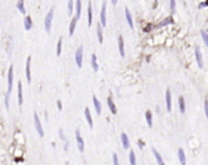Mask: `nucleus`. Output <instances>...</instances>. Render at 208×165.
Masks as SVG:
<instances>
[{"mask_svg": "<svg viewBox=\"0 0 208 165\" xmlns=\"http://www.w3.org/2000/svg\"><path fill=\"white\" fill-rule=\"evenodd\" d=\"M54 12H55V9L51 7L49 10L48 15L45 16V21H44V27H45V30H46L48 33H50V30H51V25H53V18H54Z\"/></svg>", "mask_w": 208, "mask_h": 165, "instance_id": "obj_1", "label": "nucleus"}, {"mask_svg": "<svg viewBox=\"0 0 208 165\" xmlns=\"http://www.w3.org/2000/svg\"><path fill=\"white\" fill-rule=\"evenodd\" d=\"M33 119H34L35 130H37L38 135H39L40 137H43V136H44V129H43L42 123H40V119H39V117H38V113H37V112H34V114H33Z\"/></svg>", "mask_w": 208, "mask_h": 165, "instance_id": "obj_2", "label": "nucleus"}, {"mask_svg": "<svg viewBox=\"0 0 208 165\" xmlns=\"http://www.w3.org/2000/svg\"><path fill=\"white\" fill-rule=\"evenodd\" d=\"M75 63H77L78 68H82L83 67V45H80L79 48L75 51Z\"/></svg>", "mask_w": 208, "mask_h": 165, "instance_id": "obj_3", "label": "nucleus"}, {"mask_svg": "<svg viewBox=\"0 0 208 165\" xmlns=\"http://www.w3.org/2000/svg\"><path fill=\"white\" fill-rule=\"evenodd\" d=\"M106 6H107V3L104 1L102 7H101V12H100V25L101 27H106V23H107V18H106Z\"/></svg>", "mask_w": 208, "mask_h": 165, "instance_id": "obj_4", "label": "nucleus"}, {"mask_svg": "<svg viewBox=\"0 0 208 165\" xmlns=\"http://www.w3.org/2000/svg\"><path fill=\"white\" fill-rule=\"evenodd\" d=\"M12 81H13V66L9 67V72H7V94L12 91Z\"/></svg>", "mask_w": 208, "mask_h": 165, "instance_id": "obj_5", "label": "nucleus"}, {"mask_svg": "<svg viewBox=\"0 0 208 165\" xmlns=\"http://www.w3.org/2000/svg\"><path fill=\"white\" fill-rule=\"evenodd\" d=\"M74 135H75V141H77V146H78L79 152L83 153L84 152V140L82 138V135H80V131L78 130V129L75 130Z\"/></svg>", "mask_w": 208, "mask_h": 165, "instance_id": "obj_6", "label": "nucleus"}, {"mask_svg": "<svg viewBox=\"0 0 208 165\" xmlns=\"http://www.w3.org/2000/svg\"><path fill=\"white\" fill-rule=\"evenodd\" d=\"M195 57H196V62H197V66L199 68L202 69L203 68V58H202V52H201V49L200 48H195Z\"/></svg>", "mask_w": 208, "mask_h": 165, "instance_id": "obj_7", "label": "nucleus"}, {"mask_svg": "<svg viewBox=\"0 0 208 165\" xmlns=\"http://www.w3.org/2000/svg\"><path fill=\"white\" fill-rule=\"evenodd\" d=\"M166 108L168 112L172 111V94L169 89L166 90Z\"/></svg>", "mask_w": 208, "mask_h": 165, "instance_id": "obj_8", "label": "nucleus"}, {"mask_svg": "<svg viewBox=\"0 0 208 165\" xmlns=\"http://www.w3.org/2000/svg\"><path fill=\"white\" fill-rule=\"evenodd\" d=\"M23 27H24V29H26V30H30L33 28V19H32V17H30V16L24 17V19H23Z\"/></svg>", "mask_w": 208, "mask_h": 165, "instance_id": "obj_9", "label": "nucleus"}, {"mask_svg": "<svg viewBox=\"0 0 208 165\" xmlns=\"http://www.w3.org/2000/svg\"><path fill=\"white\" fill-rule=\"evenodd\" d=\"M118 50H119L120 57H124V56H125V51H124V40H123V37H122V35H119V37H118Z\"/></svg>", "mask_w": 208, "mask_h": 165, "instance_id": "obj_10", "label": "nucleus"}, {"mask_svg": "<svg viewBox=\"0 0 208 165\" xmlns=\"http://www.w3.org/2000/svg\"><path fill=\"white\" fill-rule=\"evenodd\" d=\"M124 13H125V18H127V22H128L130 29H134V23H133V17H131V13L129 11L128 7H125L124 10Z\"/></svg>", "mask_w": 208, "mask_h": 165, "instance_id": "obj_11", "label": "nucleus"}, {"mask_svg": "<svg viewBox=\"0 0 208 165\" xmlns=\"http://www.w3.org/2000/svg\"><path fill=\"white\" fill-rule=\"evenodd\" d=\"M178 159H179L180 165H186V156H185V152L182 148L178 149Z\"/></svg>", "mask_w": 208, "mask_h": 165, "instance_id": "obj_12", "label": "nucleus"}, {"mask_svg": "<svg viewBox=\"0 0 208 165\" xmlns=\"http://www.w3.org/2000/svg\"><path fill=\"white\" fill-rule=\"evenodd\" d=\"M120 142H122V144H123V148H125V149H129V147H130V142H129V138H128V136H127V133H122L120 135Z\"/></svg>", "mask_w": 208, "mask_h": 165, "instance_id": "obj_13", "label": "nucleus"}, {"mask_svg": "<svg viewBox=\"0 0 208 165\" xmlns=\"http://www.w3.org/2000/svg\"><path fill=\"white\" fill-rule=\"evenodd\" d=\"M84 114H85V119H87V121H88V124H89L90 129H93V126H94V121H93V118H91V113H90V109H89V108H85Z\"/></svg>", "mask_w": 208, "mask_h": 165, "instance_id": "obj_14", "label": "nucleus"}, {"mask_svg": "<svg viewBox=\"0 0 208 165\" xmlns=\"http://www.w3.org/2000/svg\"><path fill=\"white\" fill-rule=\"evenodd\" d=\"M107 106H108V108H110V111H111L112 114H117V107L114 106V102H113V100H112V97H111V96L107 99Z\"/></svg>", "mask_w": 208, "mask_h": 165, "instance_id": "obj_15", "label": "nucleus"}, {"mask_svg": "<svg viewBox=\"0 0 208 165\" xmlns=\"http://www.w3.org/2000/svg\"><path fill=\"white\" fill-rule=\"evenodd\" d=\"M30 56L27 58V62H26V78H27V81L30 82L32 80V76H30Z\"/></svg>", "mask_w": 208, "mask_h": 165, "instance_id": "obj_16", "label": "nucleus"}, {"mask_svg": "<svg viewBox=\"0 0 208 165\" xmlns=\"http://www.w3.org/2000/svg\"><path fill=\"white\" fill-rule=\"evenodd\" d=\"M74 7H75V16L74 17L77 19H79L80 15H82V3H80L79 0H78V1H75L74 3Z\"/></svg>", "mask_w": 208, "mask_h": 165, "instance_id": "obj_17", "label": "nucleus"}, {"mask_svg": "<svg viewBox=\"0 0 208 165\" xmlns=\"http://www.w3.org/2000/svg\"><path fill=\"white\" fill-rule=\"evenodd\" d=\"M90 63H91V67H93L94 72H98L99 70V63H98V57H96V55L93 54L91 55V58H90Z\"/></svg>", "mask_w": 208, "mask_h": 165, "instance_id": "obj_18", "label": "nucleus"}, {"mask_svg": "<svg viewBox=\"0 0 208 165\" xmlns=\"http://www.w3.org/2000/svg\"><path fill=\"white\" fill-rule=\"evenodd\" d=\"M152 153H153V156H155V158H156L157 164H158V165H166V164H164V162H163V159H162V157H161L160 152L157 151L156 148H152Z\"/></svg>", "mask_w": 208, "mask_h": 165, "instance_id": "obj_19", "label": "nucleus"}, {"mask_svg": "<svg viewBox=\"0 0 208 165\" xmlns=\"http://www.w3.org/2000/svg\"><path fill=\"white\" fill-rule=\"evenodd\" d=\"M77 22H78V19L75 18V17H72V19H71V23H69V30H68V33H69L71 37L73 35L74 30H75V25H77Z\"/></svg>", "mask_w": 208, "mask_h": 165, "instance_id": "obj_20", "label": "nucleus"}, {"mask_svg": "<svg viewBox=\"0 0 208 165\" xmlns=\"http://www.w3.org/2000/svg\"><path fill=\"white\" fill-rule=\"evenodd\" d=\"M93 102H94V108L98 114H101V111H102V108H101V103L100 101L96 99V96H93Z\"/></svg>", "mask_w": 208, "mask_h": 165, "instance_id": "obj_21", "label": "nucleus"}, {"mask_svg": "<svg viewBox=\"0 0 208 165\" xmlns=\"http://www.w3.org/2000/svg\"><path fill=\"white\" fill-rule=\"evenodd\" d=\"M178 102H179V111H180V113H185V111H186V105H185L184 97H182V96H179Z\"/></svg>", "mask_w": 208, "mask_h": 165, "instance_id": "obj_22", "label": "nucleus"}, {"mask_svg": "<svg viewBox=\"0 0 208 165\" xmlns=\"http://www.w3.org/2000/svg\"><path fill=\"white\" fill-rule=\"evenodd\" d=\"M93 23V7H91V3H88V24L91 27Z\"/></svg>", "mask_w": 208, "mask_h": 165, "instance_id": "obj_23", "label": "nucleus"}, {"mask_svg": "<svg viewBox=\"0 0 208 165\" xmlns=\"http://www.w3.org/2000/svg\"><path fill=\"white\" fill-rule=\"evenodd\" d=\"M17 91H18V105L22 106V103H23V95H22V82L21 81H18Z\"/></svg>", "mask_w": 208, "mask_h": 165, "instance_id": "obj_24", "label": "nucleus"}, {"mask_svg": "<svg viewBox=\"0 0 208 165\" xmlns=\"http://www.w3.org/2000/svg\"><path fill=\"white\" fill-rule=\"evenodd\" d=\"M170 23H173V17H172V16L166 17L163 21H162V22L158 23V25H157V27L161 28V27H164V25H168V24H170Z\"/></svg>", "mask_w": 208, "mask_h": 165, "instance_id": "obj_25", "label": "nucleus"}, {"mask_svg": "<svg viewBox=\"0 0 208 165\" xmlns=\"http://www.w3.org/2000/svg\"><path fill=\"white\" fill-rule=\"evenodd\" d=\"M129 163H130V165H136V157H135V153L133 149H130V152H129Z\"/></svg>", "mask_w": 208, "mask_h": 165, "instance_id": "obj_26", "label": "nucleus"}, {"mask_svg": "<svg viewBox=\"0 0 208 165\" xmlns=\"http://www.w3.org/2000/svg\"><path fill=\"white\" fill-rule=\"evenodd\" d=\"M145 118H146V123H147V125L151 127L152 126V113L150 111H146L145 113Z\"/></svg>", "mask_w": 208, "mask_h": 165, "instance_id": "obj_27", "label": "nucleus"}, {"mask_svg": "<svg viewBox=\"0 0 208 165\" xmlns=\"http://www.w3.org/2000/svg\"><path fill=\"white\" fill-rule=\"evenodd\" d=\"M98 39H99V43L102 44V41H104V34H102V28H101L100 23L98 24Z\"/></svg>", "mask_w": 208, "mask_h": 165, "instance_id": "obj_28", "label": "nucleus"}, {"mask_svg": "<svg viewBox=\"0 0 208 165\" xmlns=\"http://www.w3.org/2000/svg\"><path fill=\"white\" fill-rule=\"evenodd\" d=\"M16 6H17V9H18V11L21 12V13H26V9H24V3L23 1H17V4H16Z\"/></svg>", "mask_w": 208, "mask_h": 165, "instance_id": "obj_29", "label": "nucleus"}, {"mask_svg": "<svg viewBox=\"0 0 208 165\" xmlns=\"http://www.w3.org/2000/svg\"><path fill=\"white\" fill-rule=\"evenodd\" d=\"M201 35H202V40H203L205 45H208V34H207L206 30L202 29V30H201Z\"/></svg>", "mask_w": 208, "mask_h": 165, "instance_id": "obj_30", "label": "nucleus"}, {"mask_svg": "<svg viewBox=\"0 0 208 165\" xmlns=\"http://www.w3.org/2000/svg\"><path fill=\"white\" fill-rule=\"evenodd\" d=\"M61 50H62V38H60L57 41V49H56V55L60 56L61 55Z\"/></svg>", "mask_w": 208, "mask_h": 165, "instance_id": "obj_31", "label": "nucleus"}, {"mask_svg": "<svg viewBox=\"0 0 208 165\" xmlns=\"http://www.w3.org/2000/svg\"><path fill=\"white\" fill-rule=\"evenodd\" d=\"M59 137H60V140H61V141L67 142V138H66V136H65V133H63V130H62V129H59Z\"/></svg>", "mask_w": 208, "mask_h": 165, "instance_id": "obj_32", "label": "nucleus"}, {"mask_svg": "<svg viewBox=\"0 0 208 165\" xmlns=\"http://www.w3.org/2000/svg\"><path fill=\"white\" fill-rule=\"evenodd\" d=\"M4 100H5V108H6V109H9V108H10V94L5 95Z\"/></svg>", "mask_w": 208, "mask_h": 165, "instance_id": "obj_33", "label": "nucleus"}, {"mask_svg": "<svg viewBox=\"0 0 208 165\" xmlns=\"http://www.w3.org/2000/svg\"><path fill=\"white\" fill-rule=\"evenodd\" d=\"M67 5H68V15H69V16H72L73 7H74V3H73V1H68Z\"/></svg>", "mask_w": 208, "mask_h": 165, "instance_id": "obj_34", "label": "nucleus"}, {"mask_svg": "<svg viewBox=\"0 0 208 165\" xmlns=\"http://www.w3.org/2000/svg\"><path fill=\"white\" fill-rule=\"evenodd\" d=\"M169 6H170V11H172V12H175L176 3L174 1V0H170V1H169Z\"/></svg>", "mask_w": 208, "mask_h": 165, "instance_id": "obj_35", "label": "nucleus"}, {"mask_svg": "<svg viewBox=\"0 0 208 165\" xmlns=\"http://www.w3.org/2000/svg\"><path fill=\"white\" fill-rule=\"evenodd\" d=\"M112 162H113V165H119V162H118V156H117L116 153L112 156Z\"/></svg>", "mask_w": 208, "mask_h": 165, "instance_id": "obj_36", "label": "nucleus"}, {"mask_svg": "<svg viewBox=\"0 0 208 165\" xmlns=\"http://www.w3.org/2000/svg\"><path fill=\"white\" fill-rule=\"evenodd\" d=\"M138 146H139V148H140V149H143V148L145 147L144 141H143V140H139V141H138Z\"/></svg>", "mask_w": 208, "mask_h": 165, "instance_id": "obj_37", "label": "nucleus"}, {"mask_svg": "<svg viewBox=\"0 0 208 165\" xmlns=\"http://www.w3.org/2000/svg\"><path fill=\"white\" fill-rule=\"evenodd\" d=\"M207 106H208V103H207V101L205 102V114L206 115H208V111H207Z\"/></svg>", "mask_w": 208, "mask_h": 165, "instance_id": "obj_38", "label": "nucleus"}, {"mask_svg": "<svg viewBox=\"0 0 208 165\" xmlns=\"http://www.w3.org/2000/svg\"><path fill=\"white\" fill-rule=\"evenodd\" d=\"M68 147H69V143L68 142H65V151H67Z\"/></svg>", "mask_w": 208, "mask_h": 165, "instance_id": "obj_39", "label": "nucleus"}, {"mask_svg": "<svg viewBox=\"0 0 208 165\" xmlns=\"http://www.w3.org/2000/svg\"><path fill=\"white\" fill-rule=\"evenodd\" d=\"M151 28H152V25H151V24H149L147 27L145 28V32H147V30H151Z\"/></svg>", "mask_w": 208, "mask_h": 165, "instance_id": "obj_40", "label": "nucleus"}, {"mask_svg": "<svg viewBox=\"0 0 208 165\" xmlns=\"http://www.w3.org/2000/svg\"><path fill=\"white\" fill-rule=\"evenodd\" d=\"M206 5H207V3H205V1H203V3H201V4H200V7H205Z\"/></svg>", "mask_w": 208, "mask_h": 165, "instance_id": "obj_41", "label": "nucleus"}, {"mask_svg": "<svg viewBox=\"0 0 208 165\" xmlns=\"http://www.w3.org/2000/svg\"><path fill=\"white\" fill-rule=\"evenodd\" d=\"M57 106H59V109L61 111V108H62V106H61V101H57Z\"/></svg>", "mask_w": 208, "mask_h": 165, "instance_id": "obj_42", "label": "nucleus"}, {"mask_svg": "<svg viewBox=\"0 0 208 165\" xmlns=\"http://www.w3.org/2000/svg\"><path fill=\"white\" fill-rule=\"evenodd\" d=\"M156 111L160 113V112H161V108H160V107H156Z\"/></svg>", "mask_w": 208, "mask_h": 165, "instance_id": "obj_43", "label": "nucleus"}]
</instances>
